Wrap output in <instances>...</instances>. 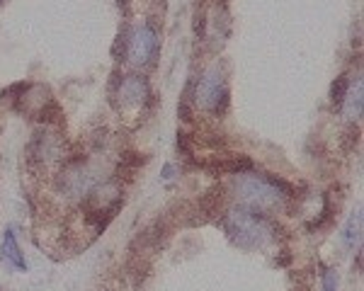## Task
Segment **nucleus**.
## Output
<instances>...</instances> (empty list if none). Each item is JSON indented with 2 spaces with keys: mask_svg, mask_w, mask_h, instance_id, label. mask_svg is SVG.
<instances>
[{
  "mask_svg": "<svg viewBox=\"0 0 364 291\" xmlns=\"http://www.w3.org/2000/svg\"><path fill=\"white\" fill-rule=\"evenodd\" d=\"M291 185L274 175L260 172H238L233 175V197L238 199V207L252 209L260 214H272L284 207V202L291 197Z\"/></svg>",
  "mask_w": 364,
  "mask_h": 291,
  "instance_id": "obj_1",
  "label": "nucleus"
},
{
  "mask_svg": "<svg viewBox=\"0 0 364 291\" xmlns=\"http://www.w3.org/2000/svg\"><path fill=\"white\" fill-rule=\"evenodd\" d=\"M224 226L226 233L238 248L243 250H255V248H265L267 243H272L274 233V224L267 219V214L252 212V209L245 207H233L231 212L224 216Z\"/></svg>",
  "mask_w": 364,
  "mask_h": 291,
  "instance_id": "obj_2",
  "label": "nucleus"
},
{
  "mask_svg": "<svg viewBox=\"0 0 364 291\" xmlns=\"http://www.w3.org/2000/svg\"><path fill=\"white\" fill-rule=\"evenodd\" d=\"M195 104L207 114H224L228 107V85L224 73L216 66L207 68L197 80Z\"/></svg>",
  "mask_w": 364,
  "mask_h": 291,
  "instance_id": "obj_3",
  "label": "nucleus"
},
{
  "mask_svg": "<svg viewBox=\"0 0 364 291\" xmlns=\"http://www.w3.org/2000/svg\"><path fill=\"white\" fill-rule=\"evenodd\" d=\"M151 100V85L144 75H122L114 90V107L119 112H144Z\"/></svg>",
  "mask_w": 364,
  "mask_h": 291,
  "instance_id": "obj_4",
  "label": "nucleus"
},
{
  "mask_svg": "<svg viewBox=\"0 0 364 291\" xmlns=\"http://www.w3.org/2000/svg\"><path fill=\"white\" fill-rule=\"evenodd\" d=\"M156 54H158V32L149 22L136 25L127 34L124 56L129 63H134V66H149L156 58Z\"/></svg>",
  "mask_w": 364,
  "mask_h": 291,
  "instance_id": "obj_5",
  "label": "nucleus"
},
{
  "mask_svg": "<svg viewBox=\"0 0 364 291\" xmlns=\"http://www.w3.org/2000/svg\"><path fill=\"white\" fill-rule=\"evenodd\" d=\"M0 255H3L5 262L15 267L20 272H27V260H25V253L17 246V238H15V231L13 229H5L3 233V243H0Z\"/></svg>",
  "mask_w": 364,
  "mask_h": 291,
  "instance_id": "obj_6",
  "label": "nucleus"
},
{
  "mask_svg": "<svg viewBox=\"0 0 364 291\" xmlns=\"http://www.w3.org/2000/svg\"><path fill=\"white\" fill-rule=\"evenodd\" d=\"M340 107H345V114H348L350 119H357V116L362 114V80H357L355 85H350L348 95H345V100Z\"/></svg>",
  "mask_w": 364,
  "mask_h": 291,
  "instance_id": "obj_7",
  "label": "nucleus"
},
{
  "mask_svg": "<svg viewBox=\"0 0 364 291\" xmlns=\"http://www.w3.org/2000/svg\"><path fill=\"white\" fill-rule=\"evenodd\" d=\"M343 241L348 248H357L362 241V212H355L345 226V233H343Z\"/></svg>",
  "mask_w": 364,
  "mask_h": 291,
  "instance_id": "obj_8",
  "label": "nucleus"
},
{
  "mask_svg": "<svg viewBox=\"0 0 364 291\" xmlns=\"http://www.w3.org/2000/svg\"><path fill=\"white\" fill-rule=\"evenodd\" d=\"M348 90H350V78H348V75H340V78H336V83H333V87H331V100H333L336 107L343 104Z\"/></svg>",
  "mask_w": 364,
  "mask_h": 291,
  "instance_id": "obj_9",
  "label": "nucleus"
},
{
  "mask_svg": "<svg viewBox=\"0 0 364 291\" xmlns=\"http://www.w3.org/2000/svg\"><path fill=\"white\" fill-rule=\"evenodd\" d=\"M338 289V275L336 270H328L323 275V291H336Z\"/></svg>",
  "mask_w": 364,
  "mask_h": 291,
  "instance_id": "obj_10",
  "label": "nucleus"
},
{
  "mask_svg": "<svg viewBox=\"0 0 364 291\" xmlns=\"http://www.w3.org/2000/svg\"><path fill=\"white\" fill-rule=\"evenodd\" d=\"M0 3H3V0H0Z\"/></svg>",
  "mask_w": 364,
  "mask_h": 291,
  "instance_id": "obj_11",
  "label": "nucleus"
}]
</instances>
